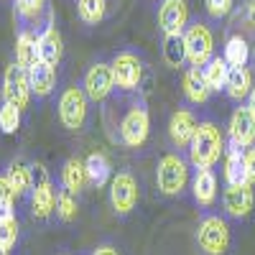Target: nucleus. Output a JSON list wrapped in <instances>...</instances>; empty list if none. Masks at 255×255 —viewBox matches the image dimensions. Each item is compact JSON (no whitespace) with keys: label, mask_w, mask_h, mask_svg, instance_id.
Wrapping results in <instances>:
<instances>
[{"label":"nucleus","mask_w":255,"mask_h":255,"mask_svg":"<svg viewBox=\"0 0 255 255\" xmlns=\"http://www.w3.org/2000/svg\"><path fill=\"white\" fill-rule=\"evenodd\" d=\"M110 204L118 217H128L138 204V181L130 171H118L110 181Z\"/></svg>","instance_id":"8"},{"label":"nucleus","mask_w":255,"mask_h":255,"mask_svg":"<svg viewBox=\"0 0 255 255\" xmlns=\"http://www.w3.org/2000/svg\"><path fill=\"white\" fill-rule=\"evenodd\" d=\"M225 133L220 130V125L212 120H202L189 143V163L194 168H212L225 156Z\"/></svg>","instance_id":"1"},{"label":"nucleus","mask_w":255,"mask_h":255,"mask_svg":"<svg viewBox=\"0 0 255 255\" xmlns=\"http://www.w3.org/2000/svg\"><path fill=\"white\" fill-rule=\"evenodd\" d=\"M15 191L5 176H0V222L15 220Z\"/></svg>","instance_id":"31"},{"label":"nucleus","mask_w":255,"mask_h":255,"mask_svg":"<svg viewBox=\"0 0 255 255\" xmlns=\"http://www.w3.org/2000/svg\"><path fill=\"white\" fill-rule=\"evenodd\" d=\"M113 77H115V87L123 92H135L140 87L143 79V61L133 51H120L113 59Z\"/></svg>","instance_id":"9"},{"label":"nucleus","mask_w":255,"mask_h":255,"mask_svg":"<svg viewBox=\"0 0 255 255\" xmlns=\"http://www.w3.org/2000/svg\"><path fill=\"white\" fill-rule=\"evenodd\" d=\"M243 158H245V168H248V181L255 186V145L243 148Z\"/></svg>","instance_id":"36"},{"label":"nucleus","mask_w":255,"mask_h":255,"mask_svg":"<svg viewBox=\"0 0 255 255\" xmlns=\"http://www.w3.org/2000/svg\"><path fill=\"white\" fill-rule=\"evenodd\" d=\"M248 108H250V113L255 115V87H253V92L248 95Z\"/></svg>","instance_id":"39"},{"label":"nucleus","mask_w":255,"mask_h":255,"mask_svg":"<svg viewBox=\"0 0 255 255\" xmlns=\"http://www.w3.org/2000/svg\"><path fill=\"white\" fill-rule=\"evenodd\" d=\"M31 82H28V72L20 69L13 61L3 74V102H13L15 108L26 110L31 102Z\"/></svg>","instance_id":"10"},{"label":"nucleus","mask_w":255,"mask_h":255,"mask_svg":"<svg viewBox=\"0 0 255 255\" xmlns=\"http://www.w3.org/2000/svg\"><path fill=\"white\" fill-rule=\"evenodd\" d=\"M163 61L168 67L179 69L186 61V46H184V36H163Z\"/></svg>","instance_id":"28"},{"label":"nucleus","mask_w":255,"mask_h":255,"mask_svg":"<svg viewBox=\"0 0 255 255\" xmlns=\"http://www.w3.org/2000/svg\"><path fill=\"white\" fill-rule=\"evenodd\" d=\"M191 197L199 207H212L217 202V176L212 168H197L191 176Z\"/></svg>","instance_id":"16"},{"label":"nucleus","mask_w":255,"mask_h":255,"mask_svg":"<svg viewBox=\"0 0 255 255\" xmlns=\"http://www.w3.org/2000/svg\"><path fill=\"white\" fill-rule=\"evenodd\" d=\"M255 204V186L253 184H227L222 194L225 215L232 220H245Z\"/></svg>","instance_id":"12"},{"label":"nucleus","mask_w":255,"mask_h":255,"mask_svg":"<svg viewBox=\"0 0 255 255\" xmlns=\"http://www.w3.org/2000/svg\"><path fill=\"white\" fill-rule=\"evenodd\" d=\"M90 115V97L82 87H67L59 97V120L69 133H79Z\"/></svg>","instance_id":"4"},{"label":"nucleus","mask_w":255,"mask_h":255,"mask_svg":"<svg viewBox=\"0 0 255 255\" xmlns=\"http://www.w3.org/2000/svg\"><path fill=\"white\" fill-rule=\"evenodd\" d=\"M46 8V0H15V13L26 20H33Z\"/></svg>","instance_id":"33"},{"label":"nucleus","mask_w":255,"mask_h":255,"mask_svg":"<svg viewBox=\"0 0 255 255\" xmlns=\"http://www.w3.org/2000/svg\"><path fill=\"white\" fill-rule=\"evenodd\" d=\"M18 243V220H8V222H0V248L10 250Z\"/></svg>","instance_id":"34"},{"label":"nucleus","mask_w":255,"mask_h":255,"mask_svg":"<svg viewBox=\"0 0 255 255\" xmlns=\"http://www.w3.org/2000/svg\"><path fill=\"white\" fill-rule=\"evenodd\" d=\"M184 46H186V64L189 67H204L215 56V36L209 26L204 23H191L184 31Z\"/></svg>","instance_id":"7"},{"label":"nucleus","mask_w":255,"mask_h":255,"mask_svg":"<svg viewBox=\"0 0 255 255\" xmlns=\"http://www.w3.org/2000/svg\"><path fill=\"white\" fill-rule=\"evenodd\" d=\"M232 3H235V0H204V8H207V13H209L212 18L220 20V18L230 15Z\"/></svg>","instance_id":"35"},{"label":"nucleus","mask_w":255,"mask_h":255,"mask_svg":"<svg viewBox=\"0 0 255 255\" xmlns=\"http://www.w3.org/2000/svg\"><path fill=\"white\" fill-rule=\"evenodd\" d=\"M5 179L13 186L15 197H26L31 191V166H26L23 161H10L8 171H5Z\"/></svg>","instance_id":"26"},{"label":"nucleus","mask_w":255,"mask_h":255,"mask_svg":"<svg viewBox=\"0 0 255 255\" xmlns=\"http://www.w3.org/2000/svg\"><path fill=\"white\" fill-rule=\"evenodd\" d=\"M225 61L230 67H248L250 61V46L243 36H230L227 44H225Z\"/></svg>","instance_id":"27"},{"label":"nucleus","mask_w":255,"mask_h":255,"mask_svg":"<svg viewBox=\"0 0 255 255\" xmlns=\"http://www.w3.org/2000/svg\"><path fill=\"white\" fill-rule=\"evenodd\" d=\"M28 82L36 97H49L56 87V67H51L46 61H36L28 69Z\"/></svg>","instance_id":"18"},{"label":"nucleus","mask_w":255,"mask_h":255,"mask_svg":"<svg viewBox=\"0 0 255 255\" xmlns=\"http://www.w3.org/2000/svg\"><path fill=\"white\" fill-rule=\"evenodd\" d=\"M36 61H41L38 56V36H33L31 31H20L15 38V64L20 69H31Z\"/></svg>","instance_id":"20"},{"label":"nucleus","mask_w":255,"mask_h":255,"mask_svg":"<svg viewBox=\"0 0 255 255\" xmlns=\"http://www.w3.org/2000/svg\"><path fill=\"white\" fill-rule=\"evenodd\" d=\"M202 74L209 84L212 92H222L227 87V77H230V64L225 61V56H212L204 67H202Z\"/></svg>","instance_id":"25"},{"label":"nucleus","mask_w":255,"mask_h":255,"mask_svg":"<svg viewBox=\"0 0 255 255\" xmlns=\"http://www.w3.org/2000/svg\"><path fill=\"white\" fill-rule=\"evenodd\" d=\"M227 133H230V143H235L240 148L255 145V115L250 113L248 105H240V108L232 110Z\"/></svg>","instance_id":"14"},{"label":"nucleus","mask_w":255,"mask_h":255,"mask_svg":"<svg viewBox=\"0 0 255 255\" xmlns=\"http://www.w3.org/2000/svg\"><path fill=\"white\" fill-rule=\"evenodd\" d=\"M184 95L194 105H204L209 100L212 90H209V84L202 74V67H189L186 69V74H184Z\"/></svg>","instance_id":"19"},{"label":"nucleus","mask_w":255,"mask_h":255,"mask_svg":"<svg viewBox=\"0 0 255 255\" xmlns=\"http://www.w3.org/2000/svg\"><path fill=\"white\" fill-rule=\"evenodd\" d=\"M194 238L204 255H225L230 250V227L220 215L202 217Z\"/></svg>","instance_id":"5"},{"label":"nucleus","mask_w":255,"mask_h":255,"mask_svg":"<svg viewBox=\"0 0 255 255\" xmlns=\"http://www.w3.org/2000/svg\"><path fill=\"white\" fill-rule=\"evenodd\" d=\"M245 23H248L250 28H255V0H250L248 8H245Z\"/></svg>","instance_id":"37"},{"label":"nucleus","mask_w":255,"mask_h":255,"mask_svg":"<svg viewBox=\"0 0 255 255\" xmlns=\"http://www.w3.org/2000/svg\"><path fill=\"white\" fill-rule=\"evenodd\" d=\"M225 181L227 184H250L245 158H243V148L235 143H230V148L225 151Z\"/></svg>","instance_id":"22"},{"label":"nucleus","mask_w":255,"mask_h":255,"mask_svg":"<svg viewBox=\"0 0 255 255\" xmlns=\"http://www.w3.org/2000/svg\"><path fill=\"white\" fill-rule=\"evenodd\" d=\"M189 26V8L184 0H163L158 5V28L163 36H184Z\"/></svg>","instance_id":"13"},{"label":"nucleus","mask_w":255,"mask_h":255,"mask_svg":"<svg viewBox=\"0 0 255 255\" xmlns=\"http://www.w3.org/2000/svg\"><path fill=\"white\" fill-rule=\"evenodd\" d=\"M84 184H90L87 181V168H84V161L77 158V156H72L67 163H64V168H61V186L74 191V194H79V191L84 189Z\"/></svg>","instance_id":"24"},{"label":"nucleus","mask_w":255,"mask_h":255,"mask_svg":"<svg viewBox=\"0 0 255 255\" xmlns=\"http://www.w3.org/2000/svg\"><path fill=\"white\" fill-rule=\"evenodd\" d=\"M92 255H120V253H118L113 245H100V248H97Z\"/></svg>","instance_id":"38"},{"label":"nucleus","mask_w":255,"mask_h":255,"mask_svg":"<svg viewBox=\"0 0 255 255\" xmlns=\"http://www.w3.org/2000/svg\"><path fill=\"white\" fill-rule=\"evenodd\" d=\"M156 184L163 197H179L189 184V163L181 153H166L156 166Z\"/></svg>","instance_id":"2"},{"label":"nucleus","mask_w":255,"mask_h":255,"mask_svg":"<svg viewBox=\"0 0 255 255\" xmlns=\"http://www.w3.org/2000/svg\"><path fill=\"white\" fill-rule=\"evenodd\" d=\"M197 128H199V123H197L194 113L181 108V110H176L171 115V120H168V138H171V143L176 148H189L191 138H194V133H197Z\"/></svg>","instance_id":"15"},{"label":"nucleus","mask_w":255,"mask_h":255,"mask_svg":"<svg viewBox=\"0 0 255 255\" xmlns=\"http://www.w3.org/2000/svg\"><path fill=\"white\" fill-rule=\"evenodd\" d=\"M82 90H84V95L90 97V102H105L115 90L113 67L110 64H102V61L92 64V67L87 69V74H84Z\"/></svg>","instance_id":"11"},{"label":"nucleus","mask_w":255,"mask_h":255,"mask_svg":"<svg viewBox=\"0 0 255 255\" xmlns=\"http://www.w3.org/2000/svg\"><path fill=\"white\" fill-rule=\"evenodd\" d=\"M61 54H64L61 33L49 20L46 28L38 33V56H41V61H46V64H51V67H56V64L61 61Z\"/></svg>","instance_id":"17"},{"label":"nucleus","mask_w":255,"mask_h":255,"mask_svg":"<svg viewBox=\"0 0 255 255\" xmlns=\"http://www.w3.org/2000/svg\"><path fill=\"white\" fill-rule=\"evenodd\" d=\"M20 108H15L13 102H3V108H0V130H3L5 135H13L18 133L20 128Z\"/></svg>","instance_id":"32"},{"label":"nucleus","mask_w":255,"mask_h":255,"mask_svg":"<svg viewBox=\"0 0 255 255\" xmlns=\"http://www.w3.org/2000/svg\"><path fill=\"white\" fill-rule=\"evenodd\" d=\"M77 13L87 26H97L108 13V0H77Z\"/></svg>","instance_id":"29"},{"label":"nucleus","mask_w":255,"mask_h":255,"mask_svg":"<svg viewBox=\"0 0 255 255\" xmlns=\"http://www.w3.org/2000/svg\"><path fill=\"white\" fill-rule=\"evenodd\" d=\"M56 217L61 222H72L77 217V194L69 189L56 191Z\"/></svg>","instance_id":"30"},{"label":"nucleus","mask_w":255,"mask_h":255,"mask_svg":"<svg viewBox=\"0 0 255 255\" xmlns=\"http://www.w3.org/2000/svg\"><path fill=\"white\" fill-rule=\"evenodd\" d=\"M31 212L36 220H46L51 212H56V191L44 163L31 166Z\"/></svg>","instance_id":"3"},{"label":"nucleus","mask_w":255,"mask_h":255,"mask_svg":"<svg viewBox=\"0 0 255 255\" xmlns=\"http://www.w3.org/2000/svg\"><path fill=\"white\" fill-rule=\"evenodd\" d=\"M84 168H87V181L97 189L113 181V168L105 153H90L84 158Z\"/></svg>","instance_id":"23"},{"label":"nucleus","mask_w":255,"mask_h":255,"mask_svg":"<svg viewBox=\"0 0 255 255\" xmlns=\"http://www.w3.org/2000/svg\"><path fill=\"white\" fill-rule=\"evenodd\" d=\"M227 97L243 102L248 100V95L253 92V74L248 67H230V77H227V87H225Z\"/></svg>","instance_id":"21"},{"label":"nucleus","mask_w":255,"mask_h":255,"mask_svg":"<svg viewBox=\"0 0 255 255\" xmlns=\"http://www.w3.org/2000/svg\"><path fill=\"white\" fill-rule=\"evenodd\" d=\"M151 133V115L143 102H133L120 120V143L125 148H140Z\"/></svg>","instance_id":"6"},{"label":"nucleus","mask_w":255,"mask_h":255,"mask_svg":"<svg viewBox=\"0 0 255 255\" xmlns=\"http://www.w3.org/2000/svg\"><path fill=\"white\" fill-rule=\"evenodd\" d=\"M0 255H8V250H3V248H0Z\"/></svg>","instance_id":"40"}]
</instances>
